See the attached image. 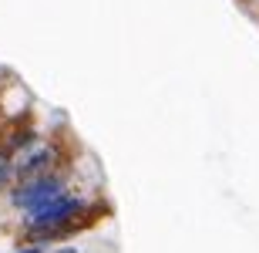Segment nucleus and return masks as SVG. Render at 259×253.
<instances>
[{
    "label": "nucleus",
    "mask_w": 259,
    "mask_h": 253,
    "mask_svg": "<svg viewBox=\"0 0 259 253\" xmlns=\"http://www.w3.org/2000/svg\"><path fill=\"white\" fill-rule=\"evenodd\" d=\"M61 162V149L54 142H30L17 159H14V179H30V175L54 172Z\"/></svg>",
    "instance_id": "nucleus-3"
},
{
    "label": "nucleus",
    "mask_w": 259,
    "mask_h": 253,
    "mask_svg": "<svg viewBox=\"0 0 259 253\" xmlns=\"http://www.w3.org/2000/svg\"><path fill=\"white\" fill-rule=\"evenodd\" d=\"M88 203L81 196H71L64 189L61 196L48 199L44 206H34L24 213V233L30 243H61L77 230V220L84 216Z\"/></svg>",
    "instance_id": "nucleus-1"
},
{
    "label": "nucleus",
    "mask_w": 259,
    "mask_h": 253,
    "mask_svg": "<svg viewBox=\"0 0 259 253\" xmlns=\"http://www.w3.org/2000/svg\"><path fill=\"white\" fill-rule=\"evenodd\" d=\"M17 253H51L48 243H27V246H20Z\"/></svg>",
    "instance_id": "nucleus-5"
},
{
    "label": "nucleus",
    "mask_w": 259,
    "mask_h": 253,
    "mask_svg": "<svg viewBox=\"0 0 259 253\" xmlns=\"http://www.w3.org/2000/svg\"><path fill=\"white\" fill-rule=\"evenodd\" d=\"M10 179H14V159H10V156H0V186L10 183Z\"/></svg>",
    "instance_id": "nucleus-4"
},
{
    "label": "nucleus",
    "mask_w": 259,
    "mask_h": 253,
    "mask_svg": "<svg viewBox=\"0 0 259 253\" xmlns=\"http://www.w3.org/2000/svg\"><path fill=\"white\" fill-rule=\"evenodd\" d=\"M249 4H259V0H249Z\"/></svg>",
    "instance_id": "nucleus-6"
},
{
    "label": "nucleus",
    "mask_w": 259,
    "mask_h": 253,
    "mask_svg": "<svg viewBox=\"0 0 259 253\" xmlns=\"http://www.w3.org/2000/svg\"><path fill=\"white\" fill-rule=\"evenodd\" d=\"M67 189V179L54 169V172H44V175H30V179H17V186L10 189V206L27 213L34 206H44L48 199L61 196Z\"/></svg>",
    "instance_id": "nucleus-2"
}]
</instances>
